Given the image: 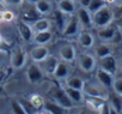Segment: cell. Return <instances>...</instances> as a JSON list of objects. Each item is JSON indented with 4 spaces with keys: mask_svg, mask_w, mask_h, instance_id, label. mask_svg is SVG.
Returning a JSON list of instances; mask_svg holds the SVG:
<instances>
[{
    "mask_svg": "<svg viewBox=\"0 0 122 114\" xmlns=\"http://www.w3.org/2000/svg\"><path fill=\"white\" fill-rule=\"evenodd\" d=\"M112 19H114V12L108 5L103 6L102 9H99L97 12H95L92 15L93 27H96L98 29L110 25Z\"/></svg>",
    "mask_w": 122,
    "mask_h": 114,
    "instance_id": "obj_1",
    "label": "cell"
},
{
    "mask_svg": "<svg viewBox=\"0 0 122 114\" xmlns=\"http://www.w3.org/2000/svg\"><path fill=\"white\" fill-rule=\"evenodd\" d=\"M44 72L38 63H32L26 69V79L31 84H37L44 78Z\"/></svg>",
    "mask_w": 122,
    "mask_h": 114,
    "instance_id": "obj_2",
    "label": "cell"
},
{
    "mask_svg": "<svg viewBox=\"0 0 122 114\" xmlns=\"http://www.w3.org/2000/svg\"><path fill=\"white\" fill-rule=\"evenodd\" d=\"M96 55L89 54V53H83L80 54L79 59H78V65L81 71L90 73L96 69Z\"/></svg>",
    "mask_w": 122,
    "mask_h": 114,
    "instance_id": "obj_3",
    "label": "cell"
},
{
    "mask_svg": "<svg viewBox=\"0 0 122 114\" xmlns=\"http://www.w3.org/2000/svg\"><path fill=\"white\" fill-rule=\"evenodd\" d=\"M53 101H55L57 104H60V106H62L64 108H66V109H71L73 106H74V103L72 102V100L68 97V95L66 94V91H65V88L62 89V88H56V89H54V91H53Z\"/></svg>",
    "mask_w": 122,
    "mask_h": 114,
    "instance_id": "obj_4",
    "label": "cell"
},
{
    "mask_svg": "<svg viewBox=\"0 0 122 114\" xmlns=\"http://www.w3.org/2000/svg\"><path fill=\"white\" fill-rule=\"evenodd\" d=\"M107 88H104L103 85L101 87H97V85H93V84H87L85 83L84 85V94L86 96H91V97H98V98H102V100H108L109 98V95L108 92L105 91Z\"/></svg>",
    "mask_w": 122,
    "mask_h": 114,
    "instance_id": "obj_5",
    "label": "cell"
},
{
    "mask_svg": "<svg viewBox=\"0 0 122 114\" xmlns=\"http://www.w3.org/2000/svg\"><path fill=\"white\" fill-rule=\"evenodd\" d=\"M26 59H28V54L22 48H16L11 54V59H10L11 66L13 69H22L25 65Z\"/></svg>",
    "mask_w": 122,
    "mask_h": 114,
    "instance_id": "obj_6",
    "label": "cell"
},
{
    "mask_svg": "<svg viewBox=\"0 0 122 114\" xmlns=\"http://www.w3.org/2000/svg\"><path fill=\"white\" fill-rule=\"evenodd\" d=\"M76 16H77L78 19H79L80 27H83V28H85V29H89V28L93 27L92 13L87 10V7H83V6H80V7L77 10Z\"/></svg>",
    "mask_w": 122,
    "mask_h": 114,
    "instance_id": "obj_7",
    "label": "cell"
},
{
    "mask_svg": "<svg viewBox=\"0 0 122 114\" xmlns=\"http://www.w3.org/2000/svg\"><path fill=\"white\" fill-rule=\"evenodd\" d=\"M99 67L110 72V73H112V75H116V72L118 70V61L115 59V56L112 54H110V55H107V56L101 59Z\"/></svg>",
    "mask_w": 122,
    "mask_h": 114,
    "instance_id": "obj_8",
    "label": "cell"
},
{
    "mask_svg": "<svg viewBox=\"0 0 122 114\" xmlns=\"http://www.w3.org/2000/svg\"><path fill=\"white\" fill-rule=\"evenodd\" d=\"M17 27H18V31H19V35L22 36V38L26 42H30L34 40V36H35V31L32 29V25H30L28 22L20 19L18 21L17 23Z\"/></svg>",
    "mask_w": 122,
    "mask_h": 114,
    "instance_id": "obj_9",
    "label": "cell"
},
{
    "mask_svg": "<svg viewBox=\"0 0 122 114\" xmlns=\"http://www.w3.org/2000/svg\"><path fill=\"white\" fill-rule=\"evenodd\" d=\"M79 28H80V23H79L78 17L72 15V16H70V19H68V22H67V24H66L62 34L66 37H72V36H74V35L78 34Z\"/></svg>",
    "mask_w": 122,
    "mask_h": 114,
    "instance_id": "obj_10",
    "label": "cell"
},
{
    "mask_svg": "<svg viewBox=\"0 0 122 114\" xmlns=\"http://www.w3.org/2000/svg\"><path fill=\"white\" fill-rule=\"evenodd\" d=\"M114 76L115 75H112V73H110V72H108V71H105L101 67H98L97 71H96V77H97L99 84H102L104 88H111L112 87V83H114V79H115Z\"/></svg>",
    "mask_w": 122,
    "mask_h": 114,
    "instance_id": "obj_11",
    "label": "cell"
},
{
    "mask_svg": "<svg viewBox=\"0 0 122 114\" xmlns=\"http://www.w3.org/2000/svg\"><path fill=\"white\" fill-rule=\"evenodd\" d=\"M49 55V50L46 46H41L38 44L37 47L32 48L31 52H30V58L34 63H42L47 56Z\"/></svg>",
    "mask_w": 122,
    "mask_h": 114,
    "instance_id": "obj_12",
    "label": "cell"
},
{
    "mask_svg": "<svg viewBox=\"0 0 122 114\" xmlns=\"http://www.w3.org/2000/svg\"><path fill=\"white\" fill-rule=\"evenodd\" d=\"M40 64H42L41 67H42V70H43V72L46 75L53 76L54 72H55V69H56V66L59 64V59L55 58V56H53V55H48L47 58Z\"/></svg>",
    "mask_w": 122,
    "mask_h": 114,
    "instance_id": "obj_13",
    "label": "cell"
},
{
    "mask_svg": "<svg viewBox=\"0 0 122 114\" xmlns=\"http://www.w3.org/2000/svg\"><path fill=\"white\" fill-rule=\"evenodd\" d=\"M59 55L61 60H64L66 63H71L76 59V48L72 44H66L64 47H61Z\"/></svg>",
    "mask_w": 122,
    "mask_h": 114,
    "instance_id": "obj_14",
    "label": "cell"
},
{
    "mask_svg": "<svg viewBox=\"0 0 122 114\" xmlns=\"http://www.w3.org/2000/svg\"><path fill=\"white\" fill-rule=\"evenodd\" d=\"M57 10H60L61 12H64L68 16L74 15L77 12L74 0H60L57 3Z\"/></svg>",
    "mask_w": 122,
    "mask_h": 114,
    "instance_id": "obj_15",
    "label": "cell"
},
{
    "mask_svg": "<svg viewBox=\"0 0 122 114\" xmlns=\"http://www.w3.org/2000/svg\"><path fill=\"white\" fill-rule=\"evenodd\" d=\"M98 37L102 41H112L115 35H116V28L112 25H108L104 28H99L98 33H97Z\"/></svg>",
    "mask_w": 122,
    "mask_h": 114,
    "instance_id": "obj_16",
    "label": "cell"
},
{
    "mask_svg": "<svg viewBox=\"0 0 122 114\" xmlns=\"http://www.w3.org/2000/svg\"><path fill=\"white\" fill-rule=\"evenodd\" d=\"M68 15L64 13V12H61L60 10H56L54 13H53V17H54V23H55V27L60 30V31H64L67 22L70 18H67Z\"/></svg>",
    "mask_w": 122,
    "mask_h": 114,
    "instance_id": "obj_17",
    "label": "cell"
},
{
    "mask_svg": "<svg viewBox=\"0 0 122 114\" xmlns=\"http://www.w3.org/2000/svg\"><path fill=\"white\" fill-rule=\"evenodd\" d=\"M43 108L49 114H67V110H68V109L64 108L62 106L57 104L55 101H46Z\"/></svg>",
    "mask_w": 122,
    "mask_h": 114,
    "instance_id": "obj_18",
    "label": "cell"
},
{
    "mask_svg": "<svg viewBox=\"0 0 122 114\" xmlns=\"http://www.w3.org/2000/svg\"><path fill=\"white\" fill-rule=\"evenodd\" d=\"M70 75V69H68V64L66 61H59L56 69H55V72H54V77L56 79H66Z\"/></svg>",
    "mask_w": 122,
    "mask_h": 114,
    "instance_id": "obj_19",
    "label": "cell"
},
{
    "mask_svg": "<svg viewBox=\"0 0 122 114\" xmlns=\"http://www.w3.org/2000/svg\"><path fill=\"white\" fill-rule=\"evenodd\" d=\"M78 42L83 48H91L95 44V37L89 31H81L78 36Z\"/></svg>",
    "mask_w": 122,
    "mask_h": 114,
    "instance_id": "obj_20",
    "label": "cell"
},
{
    "mask_svg": "<svg viewBox=\"0 0 122 114\" xmlns=\"http://www.w3.org/2000/svg\"><path fill=\"white\" fill-rule=\"evenodd\" d=\"M53 38V33L50 30H46V31H38V33H35V36H34V41L37 43V44H41V46H46L48 44Z\"/></svg>",
    "mask_w": 122,
    "mask_h": 114,
    "instance_id": "obj_21",
    "label": "cell"
},
{
    "mask_svg": "<svg viewBox=\"0 0 122 114\" xmlns=\"http://www.w3.org/2000/svg\"><path fill=\"white\" fill-rule=\"evenodd\" d=\"M65 91L66 94L68 95V97L72 100L73 103H79L84 100V91L83 90H78V89H73V88H68V87H65Z\"/></svg>",
    "mask_w": 122,
    "mask_h": 114,
    "instance_id": "obj_22",
    "label": "cell"
},
{
    "mask_svg": "<svg viewBox=\"0 0 122 114\" xmlns=\"http://www.w3.org/2000/svg\"><path fill=\"white\" fill-rule=\"evenodd\" d=\"M65 83H66V87L73 88V89H78V90H83L84 85H85V82L78 76H71V77L68 76L65 79Z\"/></svg>",
    "mask_w": 122,
    "mask_h": 114,
    "instance_id": "obj_23",
    "label": "cell"
},
{
    "mask_svg": "<svg viewBox=\"0 0 122 114\" xmlns=\"http://www.w3.org/2000/svg\"><path fill=\"white\" fill-rule=\"evenodd\" d=\"M35 9L38 15H49L51 12V3L50 0H38L35 4Z\"/></svg>",
    "mask_w": 122,
    "mask_h": 114,
    "instance_id": "obj_24",
    "label": "cell"
},
{
    "mask_svg": "<svg viewBox=\"0 0 122 114\" xmlns=\"http://www.w3.org/2000/svg\"><path fill=\"white\" fill-rule=\"evenodd\" d=\"M50 27H51V22L48 18H38L32 24V29H34L35 33L50 30Z\"/></svg>",
    "mask_w": 122,
    "mask_h": 114,
    "instance_id": "obj_25",
    "label": "cell"
},
{
    "mask_svg": "<svg viewBox=\"0 0 122 114\" xmlns=\"http://www.w3.org/2000/svg\"><path fill=\"white\" fill-rule=\"evenodd\" d=\"M110 54H112V52H111L110 46L107 44V43H101L95 48V55L99 59L104 58V56H107V55H110Z\"/></svg>",
    "mask_w": 122,
    "mask_h": 114,
    "instance_id": "obj_26",
    "label": "cell"
},
{
    "mask_svg": "<svg viewBox=\"0 0 122 114\" xmlns=\"http://www.w3.org/2000/svg\"><path fill=\"white\" fill-rule=\"evenodd\" d=\"M29 101L32 103V106H34L37 110H40L41 108H43V107H44V102H46V100L43 98V96H41V95H38V94H32V95L30 96Z\"/></svg>",
    "mask_w": 122,
    "mask_h": 114,
    "instance_id": "obj_27",
    "label": "cell"
},
{
    "mask_svg": "<svg viewBox=\"0 0 122 114\" xmlns=\"http://www.w3.org/2000/svg\"><path fill=\"white\" fill-rule=\"evenodd\" d=\"M109 104L111 107H114L116 110H122V95H118L115 92V95L109 96Z\"/></svg>",
    "mask_w": 122,
    "mask_h": 114,
    "instance_id": "obj_28",
    "label": "cell"
},
{
    "mask_svg": "<svg viewBox=\"0 0 122 114\" xmlns=\"http://www.w3.org/2000/svg\"><path fill=\"white\" fill-rule=\"evenodd\" d=\"M107 3H105V0H91L89 6H87V10L93 15L95 12H97L99 9H102L103 6H105Z\"/></svg>",
    "mask_w": 122,
    "mask_h": 114,
    "instance_id": "obj_29",
    "label": "cell"
},
{
    "mask_svg": "<svg viewBox=\"0 0 122 114\" xmlns=\"http://www.w3.org/2000/svg\"><path fill=\"white\" fill-rule=\"evenodd\" d=\"M19 102H20V104L23 106V108L25 109V112L28 113V114H36L38 110L32 106V103L29 101V100H26V98H19L18 100Z\"/></svg>",
    "mask_w": 122,
    "mask_h": 114,
    "instance_id": "obj_30",
    "label": "cell"
},
{
    "mask_svg": "<svg viewBox=\"0 0 122 114\" xmlns=\"http://www.w3.org/2000/svg\"><path fill=\"white\" fill-rule=\"evenodd\" d=\"M11 109H12L13 114H28L18 100H12L11 101Z\"/></svg>",
    "mask_w": 122,
    "mask_h": 114,
    "instance_id": "obj_31",
    "label": "cell"
},
{
    "mask_svg": "<svg viewBox=\"0 0 122 114\" xmlns=\"http://www.w3.org/2000/svg\"><path fill=\"white\" fill-rule=\"evenodd\" d=\"M111 88L114 89V91H115L116 94L122 95V77H120V78H115Z\"/></svg>",
    "mask_w": 122,
    "mask_h": 114,
    "instance_id": "obj_32",
    "label": "cell"
},
{
    "mask_svg": "<svg viewBox=\"0 0 122 114\" xmlns=\"http://www.w3.org/2000/svg\"><path fill=\"white\" fill-rule=\"evenodd\" d=\"M3 15H4V23H10V22H12V21L16 19L15 13L12 11H10V10H4L3 11Z\"/></svg>",
    "mask_w": 122,
    "mask_h": 114,
    "instance_id": "obj_33",
    "label": "cell"
},
{
    "mask_svg": "<svg viewBox=\"0 0 122 114\" xmlns=\"http://www.w3.org/2000/svg\"><path fill=\"white\" fill-rule=\"evenodd\" d=\"M24 1H25V0H4V3H5L6 5H9V6H15V7L20 6Z\"/></svg>",
    "mask_w": 122,
    "mask_h": 114,
    "instance_id": "obj_34",
    "label": "cell"
},
{
    "mask_svg": "<svg viewBox=\"0 0 122 114\" xmlns=\"http://www.w3.org/2000/svg\"><path fill=\"white\" fill-rule=\"evenodd\" d=\"M78 1H79L80 6H83V7H87V6H89V4H90V1H91V0H78Z\"/></svg>",
    "mask_w": 122,
    "mask_h": 114,
    "instance_id": "obj_35",
    "label": "cell"
},
{
    "mask_svg": "<svg viewBox=\"0 0 122 114\" xmlns=\"http://www.w3.org/2000/svg\"><path fill=\"white\" fill-rule=\"evenodd\" d=\"M109 114H118V110H116L114 107L110 106V113H109Z\"/></svg>",
    "mask_w": 122,
    "mask_h": 114,
    "instance_id": "obj_36",
    "label": "cell"
},
{
    "mask_svg": "<svg viewBox=\"0 0 122 114\" xmlns=\"http://www.w3.org/2000/svg\"><path fill=\"white\" fill-rule=\"evenodd\" d=\"M4 44H5V41H4V38H3V36L0 35V49H1L3 47H4Z\"/></svg>",
    "mask_w": 122,
    "mask_h": 114,
    "instance_id": "obj_37",
    "label": "cell"
},
{
    "mask_svg": "<svg viewBox=\"0 0 122 114\" xmlns=\"http://www.w3.org/2000/svg\"><path fill=\"white\" fill-rule=\"evenodd\" d=\"M4 10H0V23H4V15H3Z\"/></svg>",
    "mask_w": 122,
    "mask_h": 114,
    "instance_id": "obj_38",
    "label": "cell"
},
{
    "mask_svg": "<svg viewBox=\"0 0 122 114\" xmlns=\"http://www.w3.org/2000/svg\"><path fill=\"white\" fill-rule=\"evenodd\" d=\"M4 78H5V75L3 73V71H1V70H0V82H1Z\"/></svg>",
    "mask_w": 122,
    "mask_h": 114,
    "instance_id": "obj_39",
    "label": "cell"
},
{
    "mask_svg": "<svg viewBox=\"0 0 122 114\" xmlns=\"http://www.w3.org/2000/svg\"><path fill=\"white\" fill-rule=\"evenodd\" d=\"M118 70H120V71L122 72V59H121V60L118 61Z\"/></svg>",
    "mask_w": 122,
    "mask_h": 114,
    "instance_id": "obj_40",
    "label": "cell"
},
{
    "mask_svg": "<svg viewBox=\"0 0 122 114\" xmlns=\"http://www.w3.org/2000/svg\"><path fill=\"white\" fill-rule=\"evenodd\" d=\"M26 1H28V3H30V4H34V5H35V4L38 1V0H26Z\"/></svg>",
    "mask_w": 122,
    "mask_h": 114,
    "instance_id": "obj_41",
    "label": "cell"
},
{
    "mask_svg": "<svg viewBox=\"0 0 122 114\" xmlns=\"http://www.w3.org/2000/svg\"><path fill=\"white\" fill-rule=\"evenodd\" d=\"M36 114H49V113H48V112H47V110H46V109H44V110H43V112H37V113H36Z\"/></svg>",
    "mask_w": 122,
    "mask_h": 114,
    "instance_id": "obj_42",
    "label": "cell"
},
{
    "mask_svg": "<svg viewBox=\"0 0 122 114\" xmlns=\"http://www.w3.org/2000/svg\"><path fill=\"white\" fill-rule=\"evenodd\" d=\"M105 3H107V4H114L115 0H105Z\"/></svg>",
    "mask_w": 122,
    "mask_h": 114,
    "instance_id": "obj_43",
    "label": "cell"
},
{
    "mask_svg": "<svg viewBox=\"0 0 122 114\" xmlns=\"http://www.w3.org/2000/svg\"><path fill=\"white\" fill-rule=\"evenodd\" d=\"M118 24H120V25L122 27V16H121V17L118 18Z\"/></svg>",
    "mask_w": 122,
    "mask_h": 114,
    "instance_id": "obj_44",
    "label": "cell"
},
{
    "mask_svg": "<svg viewBox=\"0 0 122 114\" xmlns=\"http://www.w3.org/2000/svg\"><path fill=\"white\" fill-rule=\"evenodd\" d=\"M118 114H122V110H120V112H118Z\"/></svg>",
    "mask_w": 122,
    "mask_h": 114,
    "instance_id": "obj_45",
    "label": "cell"
},
{
    "mask_svg": "<svg viewBox=\"0 0 122 114\" xmlns=\"http://www.w3.org/2000/svg\"><path fill=\"white\" fill-rule=\"evenodd\" d=\"M55 1H56V3H59V1H60V0H55Z\"/></svg>",
    "mask_w": 122,
    "mask_h": 114,
    "instance_id": "obj_46",
    "label": "cell"
}]
</instances>
